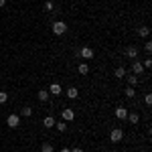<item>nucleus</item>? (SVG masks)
<instances>
[{"label":"nucleus","mask_w":152,"mask_h":152,"mask_svg":"<svg viewBox=\"0 0 152 152\" xmlns=\"http://www.w3.org/2000/svg\"><path fill=\"white\" fill-rule=\"evenodd\" d=\"M6 99H8V94L6 91H0V104H4Z\"/></svg>","instance_id":"nucleus-22"},{"label":"nucleus","mask_w":152,"mask_h":152,"mask_svg":"<svg viewBox=\"0 0 152 152\" xmlns=\"http://www.w3.org/2000/svg\"><path fill=\"white\" fill-rule=\"evenodd\" d=\"M132 71H134V75H142V71H144V65H142L140 61H134V63H132Z\"/></svg>","instance_id":"nucleus-7"},{"label":"nucleus","mask_w":152,"mask_h":152,"mask_svg":"<svg viewBox=\"0 0 152 152\" xmlns=\"http://www.w3.org/2000/svg\"><path fill=\"white\" fill-rule=\"evenodd\" d=\"M148 33H150L148 26H140V28H138V35H140V37H148Z\"/></svg>","instance_id":"nucleus-18"},{"label":"nucleus","mask_w":152,"mask_h":152,"mask_svg":"<svg viewBox=\"0 0 152 152\" xmlns=\"http://www.w3.org/2000/svg\"><path fill=\"white\" fill-rule=\"evenodd\" d=\"M71 152H83L81 148H77V146H75V148H71Z\"/></svg>","instance_id":"nucleus-27"},{"label":"nucleus","mask_w":152,"mask_h":152,"mask_svg":"<svg viewBox=\"0 0 152 152\" xmlns=\"http://www.w3.org/2000/svg\"><path fill=\"white\" fill-rule=\"evenodd\" d=\"M104 152H107V150H104Z\"/></svg>","instance_id":"nucleus-30"},{"label":"nucleus","mask_w":152,"mask_h":152,"mask_svg":"<svg viewBox=\"0 0 152 152\" xmlns=\"http://www.w3.org/2000/svg\"><path fill=\"white\" fill-rule=\"evenodd\" d=\"M122 138H124V130H120V128H116V130H112V134H110V140L112 142H122Z\"/></svg>","instance_id":"nucleus-3"},{"label":"nucleus","mask_w":152,"mask_h":152,"mask_svg":"<svg viewBox=\"0 0 152 152\" xmlns=\"http://www.w3.org/2000/svg\"><path fill=\"white\" fill-rule=\"evenodd\" d=\"M41 152H53V146H51L49 142H43V146H41Z\"/></svg>","instance_id":"nucleus-19"},{"label":"nucleus","mask_w":152,"mask_h":152,"mask_svg":"<svg viewBox=\"0 0 152 152\" xmlns=\"http://www.w3.org/2000/svg\"><path fill=\"white\" fill-rule=\"evenodd\" d=\"M126 55H128L130 59H134L136 55H138V49H136V47H128V49H126Z\"/></svg>","instance_id":"nucleus-13"},{"label":"nucleus","mask_w":152,"mask_h":152,"mask_svg":"<svg viewBox=\"0 0 152 152\" xmlns=\"http://www.w3.org/2000/svg\"><path fill=\"white\" fill-rule=\"evenodd\" d=\"M53 33L55 35H65L67 33V24L63 23V20H55L53 23Z\"/></svg>","instance_id":"nucleus-1"},{"label":"nucleus","mask_w":152,"mask_h":152,"mask_svg":"<svg viewBox=\"0 0 152 152\" xmlns=\"http://www.w3.org/2000/svg\"><path fill=\"white\" fill-rule=\"evenodd\" d=\"M142 65H144V69H148V67H150V65H152V61H150V59H146V61H144Z\"/></svg>","instance_id":"nucleus-26"},{"label":"nucleus","mask_w":152,"mask_h":152,"mask_svg":"<svg viewBox=\"0 0 152 152\" xmlns=\"http://www.w3.org/2000/svg\"><path fill=\"white\" fill-rule=\"evenodd\" d=\"M4 4H6V0H0V8H2V6H4Z\"/></svg>","instance_id":"nucleus-28"},{"label":"nucleus","mask_w":152,"mask_h":152,"mask_svg":"<svg viewBox=\"0 0 152 152\" xmlns=\"http://www.w3.org/2000/svg\"><path fill=\"white\" fill-rule=\"evenodd\" d=\"M77 95H79V91H77V87H69V89H67V97H69V99H75Z\"/></svg>","instance_id":"nucleus-11"},{"label":"nucleus","mask_w":152,"mask_h":152,"mask_svg":"<svg viewBox=\"0 0 152 152\" xmlns=\"http://www.w3.org/2000/svg\"><path fill=\"white\" fill-rule=\"evenodd\" d=\"M55 128H57L59 132H65V130H67V124H65V122H59V124H55Z\"/></svg>","instance_id":"nucleus-20"},{"label":"nucleus","mask_w":152,"mask_h":152,"mask_svg":"<svg viewBox=\"0 0 152 152\" xmlns=\"http://www.w3.org/2000/svg\"><path fill=\"white\" fill-rule=\"evenodd\" d=\"M37 97H39V102H49L51 94H49V91H45V89H41V91L37 94Z\"/></svg>","instance_id":"nucleus-10"},{"label":"nucleus","mask_w":152,"mask_h":152,"mask_svg":"<svg viewBox=\"0 0 152 152\" xmlns=\"http://www.w3.org/2000/svg\"><path fill=\"white\" fill-rule=\"evenodd\" d=\"M124 94H126V97H134L136 91H134V87H126V91H124Z\"/></svg>","instance_id":"nucleus-21"},{"label":"nucleus","mask_w":152,"mask_h":152,"mask_svg":"<svg viewBox=\"0 0 152 152\" xmlns=\"http://www.w3.org/2000/svg\"><path fill=\"white\" fill-rule=\"evenodd\" d=\"M55 124H57L55 118H51V116H47L45 120H43V126H45V128H55Z\"/></svg>","instance_id":"nucleus-9"},{"label":"nucleus","mask_w":152,"mask_h":152,"mask_svg":"<svg viewBox=\"0 0 152 152\" xmlns=\"http://www.w3.org/2000/svg\"><path fill=\"white\" fill-rule=\"evenodd\" d=\"M144 102H146V105H150V104H152V95H150V94H146V97H144Z\"/></svg>","instance_id":"nucleus-24"},{"label":"nucleus","mask_w":152,"mask_h":152,"mask_svg":"<svg viewBox=\"0 0 152 152\" xmlns=\"http://www.w3.org/2000/svg\"><path fill=\"white\" fill-rule=\"evenodd\" d=\"M49 94H51V95H61V94H63V89H61V85H59V83H51Z\"/></svg>","instance_id":"nucleus-5"},{"label":"nucleus","mask_w":152,"mask_h":152,"mask_svg":"<svg viewBox=\"0 0 152 152\" xmlns=\"http://www.w3.org/2000/svg\"><path fill=\"white\" fill-rule=\"evenodd\" d=\"M114 75H116L118 79H124V77H126V69H124V67H118V69L114 71Z\"/></svg>","instance_id":"nucleus-12"},{"label":"nucleus","mask_w":152,"mask_h":152,"mask_svg":"<svg viewBox=\"0 0 152 152\" xmlns=\"http://www.w3.org/2000/svg\"><path fill=\"white\" fill-rule=\"evenodd\" d=\"M116 118H118V120H126V118H128V110L122 107V105L116 107Z\"/></svg>","instance_id":"nucleus-6"},{"label":"nucleus","mask_w":152,"mask_h":152,"mask_svg":"<svg viewBox=\"0 0 152 152\" xmlns=\"http://www.w3.org/2000/svg\"><path fill=\"white\" fill-rule=\"evenodd\" d=\"M79 53H81L83 59H94V49H89V47H83Z\"/></svg>","instance_id":"nucleus-8"},{"label":"nucleus","mask_w":152,"mask_h":152,"mask_svg":"<svg viewBox=\"0 0 152 152\" xmlns=\"http://www.w3.org/2000/svg\"><path fill=\"white\" fill-rule=\"evenodd\" d=\"M61 116H63V120H65V122H71V120H75V112H73V110H69V107H65Z\"/></svg>","instance_id":"nucleus-4"},{"label":"nucleus","mask_w":152,"mask_h":152,"mask_svg":"<svg viewBox=\"0 0 152 152\" xmlns=\"http://www.w3.org/2000/svg\"><path fill=\"white\" fill-rule=\"evenodd\" d=\"M77 71H79L81 75H87V73H89V65H87V63H81V65L77 67Z\"/></svg>","instance_id":"nucleus-14"},{"label":"nucleus","mask_w":152,"mask_h":152,"mask_svg":"<svg viewBox=\"0 0 152 152\" xmlns=\"http://www.w3.org/2000/svg\"><path fill=\"white\" fill-rule=\"evenodd\" d=\"M126 79H128L130 87H134V85H138V77H136V75H130V77H126Z\"/></svg>","instance_id":"nucleus-17"},{"label":"nucleus","mask_w":152,"mask_h":152,"mask_svg":"<svg viewBox=\"0 0 152 152\" xmlns=\"http://www.w3.org/2000/svg\"><path fill=\"white\" fill-rule=\"evenodd\" d=\"M6 124H8L10 128H18V124H20V116H18V114H10V116L6 118Z\"/></svg>","instance_id":"nucleus-2"},{"label":"nucleus","mask_w":152,"mask_h":152,"mask_svg":"<svg viewBox=\"0 0 152 152\" xmlns=\"http://www.w3.org/2000/svg\"><path fill=\"white\" fill-rule=\"evenodd\" d=\"M53 8H55V6H53V2H51V0H47V2H45V10H53Z\"/></svg>","instance_id":"nucleus-23"},{"label":"nucleus","mask_w":152,"mask_h":152,"mask_svg":"<svg viewBox=\"0 0 152 152\" xmlns=\"http://www.w3.org/2000/svg\"><path fill=\"white\" fill-rule=\"evenodd\" d=\"M20 116L31 118V116H33V107H28V105H26V107H23V110H20Z\"/></svg>","instance_id":"nucleus-15"},{"label":"nucleus","mask_w":152,"mask_h":152,"mask_svg":"<svg viewBox=\"0 0 152 152\" xmlns=\"http://www.w3.org/2000/svg\"><path fill=\"white\" fill-rule=\"evenodd\" d=\"M61 152H71V150H69V148H63V150H61Z\"/></svg>","instance_id":"nucleus-29"},{"label":"nucleus","mask_w":152,"mask_h":152,"mask_svg":"<svg viewBox=\"0 0 152 152\" xmlns=\"http://www.w3.org/2000/svg\"><path fill=\"white\" fill-rule=\"evenodd\" d=\"M128 120L132 122V124H138V122H140V116L134 112V114H128Z\"/></svg>","instance_id":"nucleus-16"},{"label":"nucleus","mask_w":152,"mask_h":152,"mask_svg":"<svg viewBox=\"0 0 152 152\" xmlns=\"http://www.w3.org/2000/svg\"><path fill=\"white\" fill-rule=\"evenodd\" d=\"M144 49H146V53H152V43H150V41L144 45Z\"/></svg>","instance_id":"nucleus-25"}]
</instances>
